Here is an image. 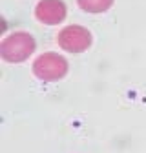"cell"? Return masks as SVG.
Returning a JSON list of instances; mask_svg holds the SVG:
<instances>
[{"label": "cell", "mask_w": 146, "mask_h": 153, "mask_svg": "<svg viewBox=\"0 0 146 153\" xmlns=\"http://www.w3.org/2000/svg\"><path fill=\"white\" fill-rule=\"evenodd\" d=\"M35 38L29 33H11L0 44V55L6 62H24L35 51Z\"/></svg>", "instance_id": "1"}, {"label": "cell", "mask_w": 146, "mask_h": 153, "mask_svg": "<svg viewBox=\"0 0 146 153\" xmlns=\"http://www.w3.org/2000/svg\"><path fill=\"white\" fill-rule=\"evenodd\" d=\"M33 73L44 82H53L68 73V62L57 53H44L33 62Z\"/></svg>", "instance_id": "2"}, {"label": "cell", "mask_w": 146, "mask_h": 153, "mask_svg": "<svg viewBox=\"0 0 146 153\" xmlns=\"http://www.w3.org/2000/svg\"><path fill=\"white\" fill-rule=\"evenodd\" d=\"M57 42L68 53H82L91 46V33L82 26H68L59 33Z\"/></svg>", "instance_id": "3"}, {"label": "cell", "mask_w": 146, "mask_h": 153, "mask_svg": "<svg viewBox=\"0 0 146 153\" xmlns=\"http://www.w3.org/2000/svg\"><path fill=\"white\" fill-rule=\"evenodd\" d=\"M35 16L48 26L60 24L66 18V4L62 0H40L35 7Z\"/></svg>", "instance_id": "4"}, {"label": "cell", "mask_w": 146, "mask_h": 153, "mask_svg": "<svg viewBox=\"0 0 146 153\" xmlns=\"http://www.w3.org/2000/svg\"><path fill=\"white\" fill-rule=\"evenodd\" d=\"M77 4L80 9H84L88 13H102L112 7L113 0H77Z\"/></svg>", "instance_id": "5"}]
</instances>
